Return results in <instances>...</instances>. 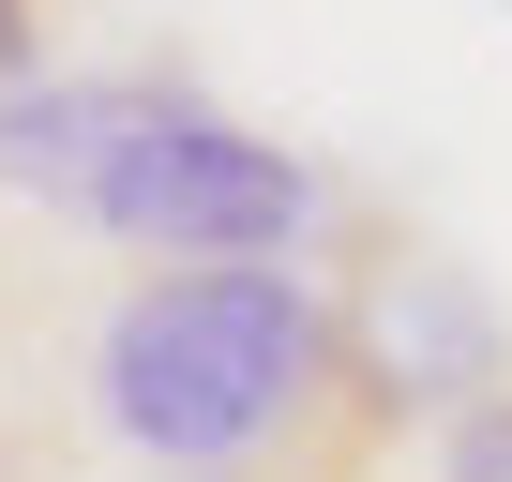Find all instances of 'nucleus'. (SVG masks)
Instances as JSON below:
<instances>
[{
  "instance_id": "nucleus-1",
  "label": "nucleus",
  "mask_w": 512,
  "mask_h": 482,
  "mask_svg": "<svg viewBox=\"0 0 512 482\" xmlns=\"http://www.w3.org/2000/svg\"><path fill=\"white\" fill-rule=\"evenodd\" d=\"M91 407L151 482H362L392 452L362 422L347 317L302 257L136 272L91 332Z\"/></svg>"
},
{
  "instance_id": "nucleus-2",
  "label": "nucleus",
  "mask_w": 512,
  "mask_h": 482,
  "mask_svg": "<svg viewBox=\"0 0 512 482\" xmlns=\"http://www.w3.org/2000/svg\"><path fill=\"white\" fill-rule=\"evenodd\" d=\"M91 226L121 241L136 272H211V257H302V241H317V166L166 91V106H151V121H136L121 151H106V181H91Z\"/></svg>"
},
{
  "instance_id": "nucleus-3",
  "label": "nucleus",
  "mask_w": 512,
  "mask_h": 482,
  "mask_svg": "<svg viewBox=\"0 0 512 482\" xmlns=\"http://www.w3.org/2000/svg\"><path fill=\"white\" fill-rule=\"evenodd\" d=\"M332 317H347V377H362V422H377V437L512 392V317H497V287L452 257V241L377 226L362 257L332 272Z\"/></svg>"
},
{
  "instance_id": "nucleus-4",
  "label": "nucleus",
  "mask_w": 512,
  "mask_h": 482,
  "mask_svg": "<svg viewBox=\"0 0 512 482\" xmlns=\"http://www.w3.org/2000/svg\"><path fill=\"white\" fill-rule=\"evenodd\" d=\"M151 106H166V91H136V76H31V91H0V181H16V196H61V211H91L106 151H121Z\"/></svg>"
},
{
  "instance_id": "nucleus-5",
  "label": "nucleus",
  "mask_w": 512,
  "mask_h": 482,
  "mask_svg": "<svg viewBox=\"0 0 512 482\" xmlns=\"http://www.w3.org/2000/svg\"><path fill=\"white\" fill-rule=\"evenodd\" d=\"M422 482H512V392L452 407V422H437V467H422Z\"/></svg>"
},
{
  "instance_id": "nucleus-6",
  "label": "nucleus",
  "mask_w": 512,
  "mask_h": 482,
  "mask_svg": "<svg viewBox=\"0 0 512 482\" xmlns=\"http://www.w3.org/2000/svg\"><path fill=\"white\" fill-rule=\"evenodd\" d=\"M31 46H46V0H0V91H31Z\"/></svg>"
}]
</instances>
